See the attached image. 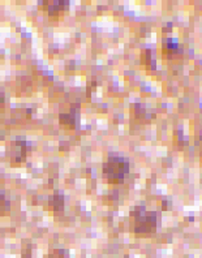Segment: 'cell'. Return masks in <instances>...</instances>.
<instances>
[{
  "instance_id": "5b68a950",
  "label": "cell",
  "mask_w": 202,
  "mask_h": 258,
  "mask_svg": "<svg viewBox=\"0 0 202 258\" xmlns=\"http://www.w3.org/2000/svg\"><path fill=\"white\" fill-rule=\"evenodd\" d=\"M167 48L168 54H177V48H179V42L177 39H167L164 43V50Z\"/></svg>"
},
{
  "instance_id": "8992f818",
  "label": "cell",
  "mask_w": 202,
  "mask_h": 258,
  "mask_svg": "<svg viewBox=\"0 0 202 258\" xmlns=\"http://www.w3.org/2000/svg\"><path fill=\"white\" fill-rule=\"evenodd\" d=\"M63 254H65L64 250H55L54 254L51 255V258H63Z\"/></svg>"
},
{
  "instance_id": "6da1fadb",
  "label": "cell",
  "mask_w": 202,
  "mask_h": 258,
  "mask_svg": "<svg viewBox=\"0 0 202 258\" xmlns=\"http://www.w3.org/2000/svg\"><path fill=\"white\" fill-rule=\"evenodd\" d=\"M129 173V162L121 155L110 154L103 163V175L110 184H123Z\"/></svg>"
},
{
  "instance_id": "3957f363",
  "label": "cell",
  "mask_w": 202,
  "mask_h": 258,
  "mask_svg": "<svg viewBox=\"0 0 202 258\" xmlns=\"http://www.w3.org/2000/svg\"><path fill=\"white\" fill-rule=\"evenodd\" d=\"M26 141L24 139H17L7 149V155L13 163H21L26 159Z\"/></svg>"
},
{
  "instance_id": "7a4b0ae2",
  "label": "cell",
  "mask_w": 202,
  "mask_h": 258,
  "mask_svg": "<svg viewBox=\"0 0 202 258\" xmlns=\"http://www.w3.org/2000/svg\"><path fill=\"white\" fill-rule=\"evenodd\" d=\"M133 223V231L137 235H150L157 231L159 215L152 210H146L145 208L133 209L130 213Z\"/></svg>"
},
{
  "instance_id": "277c9868",
  "label": "cell",
  "mask_w": 202,
  "mask_h": 258,
  "mask_svg": "<svg viewBox=\"0 0 202 258\" xmlns=\"http://www.w3.org/2000/svg\"><path fill=\"white\" fill-rule=\"evenodd\" d=\"M43 8L47 10V12L50 15H56L59 12H63V11L68 10V7H70V2H61V0H56V2H44L42 3Z\"/></svg>"
}]
</instances>
